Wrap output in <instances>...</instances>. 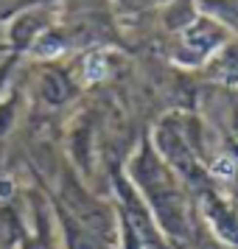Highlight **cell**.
<instances>
[{
  "mask_svg": "<svg viewBox=\"0 0 238 249\" xmlns=\"http://www.w3.org/2000/svg\"><path fill=\"white\" fill-rule=\"evenodd\" d=\"M216 174H224V177H230V174H233V162H230V160H224V162H216Z\"/></svg>",
  "mask_w": 238,
  "mask_h": 249,
  "instance_id": "obj_2",
  "label": "cell"
},
{
  "mask_svg": "<svg viewBox=\"0 0 238 249\" xmlns=\"http://www.w3.org/2000/svg\"><path fill=\"white\" fill-rule=\"evenodd\" d=\"M98 68H104V59L101 56H92L90 62H87V79H90V81H95V79H101V76H104V70H98Z\"/></svg>",
  "mask_w": 238,
  "mask_h": 249,
  "instance_id": "obj_1",
  "label": "cell"
}]
</instances>
